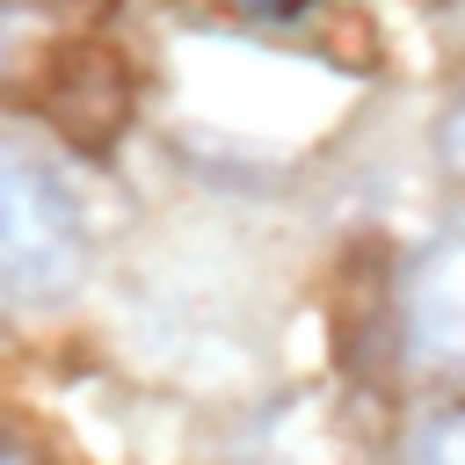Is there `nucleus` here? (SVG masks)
Segmentation results:
<instances>
[{
    "mask_svg": "<svg viewBox=\"0 0 465 465\" xmlns=\"http://www.w3.org/2000/svg\"><path fill=\"white\" fill-rule=\"evenodd\" d=\"M414 465H465V407H450V414H436V421L421 429Z\"/></svg>",
    "mask_w": 465,
    "mask_h": 465,
    "instance_id": "39448f33",
    "label": "nucleus"
},
{
    "mask_svg": "<svg viewBox=\"0 0 465 465\" xmlns=\"http://www.w3.org/2000/svg\"><path fill=\"white\" fill-rule=\"evenodd\" d=\"M22 7H94V0H22Z\"/></svg>",
    "mask_w": 465,
    "mask_h": 465,
    "instance_id": "0eeeda50",
    "label": "nucleus"
},
{
    "mask_svg": "<svg viewBox=\"0 0 465 465\" xmlns=\"http://www.w3.org/2000/svg\"><path fill=\"white\" fill-rule=\"evenodd\" d=\"M87 276V218L51 160L0 138V298H73Z\"/></svg>",
    "mask_w": 465,
    "mask_h": 465,
    "instance_id": "f257e3e1",
    "label": "nucleus"
},
{
    "mask_svg": "<svg viewBox=\"0 0 465 465\" xmlns=\"http://www.w3.org/2000/svg\"><path fill=\"white\" fill-rule=\"evenodd\" d=\"M400 327L421 363H443V371L465 363V232L421 247L400 291Z\"/></svg>",
    "mask_w": 465,
    "mask_h": 465,
    "instance_id": "7ed1b4c3",
    "label": "nucleus"
},
{
    "mask_svg": "<svg viewBox=\"0 0 465 465\" xmlns=\"http://www.w3.org/2000/svg\"><path fill=\"white\" fill-rule=\"evenodd\" d=\"M436 153H443V167L465 182V94L443 109V124H436Z\"/></svg>",
    "mask_w": 465,
    "mask_h": 465,
    "instance_id": "423d86ee",
    "label": "nucleus"
},
{
    "mask_svg": "<svg viewBox=\"0 0 465 465\" xmlns=\"http://www.w3.org/2000/svg\"><path fill=\"white\" fill-rule=\"evenodd\" d=\"M232 22H247V29H269V36H298V29H312V22H327L341 0H218Z\"/></svg>",
    "mask_w": 465,
    "mask_h": 465,
    "instance_id": "20e7f679",
    "label": "nucleus"
},
{
    "mask_svg": "<svg viewBox=\"0 0 465 465\" xmlns=\"http://www.w3.org/2000/svg\"><path fill=\"white\" fill-rule=\"evenodd\" d=\"M94 36H80L65 22V7H22V0H0V102L15 109H44L65 94L73 65L87 58Z\"/></svg>",
    "mask_w": 465,
    "mask_h": 465,
    "instance_id": "f03ea898",
    "label": "nucleus"
}]
</instances>
